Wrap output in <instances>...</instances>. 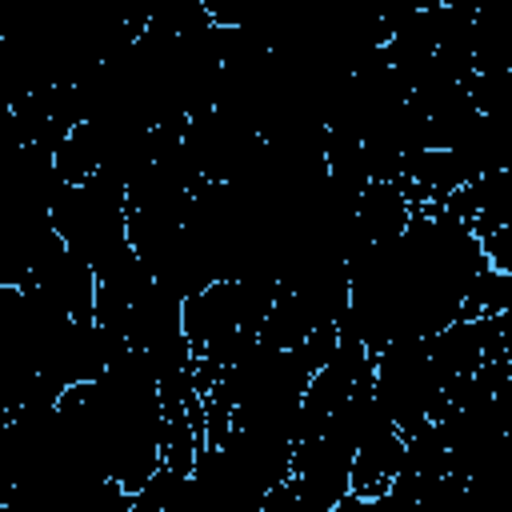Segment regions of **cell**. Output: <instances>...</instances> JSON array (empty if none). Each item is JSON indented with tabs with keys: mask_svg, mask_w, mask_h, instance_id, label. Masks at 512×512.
Instances as JSON below:
<instances>
[{
	"mask_svg": "<svg viewBox=\"0 0 512 512\" xmlns=\"http://www.w3.org/2000/svg\"><path fill=\"white\" fill-rule=\"evenodd\" d=\"M472 64H476V76L512 68V8H476Z\"/></svg>",
	"mask_w": 512,
	"mask_h": 512,
	"instance_id": "3",
	"label": "cell"
},
{
	"mask_svg": "<svg viewBox=\"0 0 512 512\" xmlns=\"http://www.w3.org/2000/svg\"><path fill=\"white\" fill-rule=\"evenodd\" d=\"M372 392L404 436L448 412V384L432 364L428 340H396L376 352Z\"/></svg>",
	"mask_w": 512,
	"mask_h": 512,
	"instance_id": "1",
	"label": "cell"
},
{
	"mask_svg": "<svg viewBox=\"0 0 512 512\" xmlns=\"http://www.w3.org/2000/svg\"><path fill=\"white\" fill-rule=\"evenodd\" d=\"M404 448H408V436L396 424L384 428L380 436H372L352 460V492L364 500L384 496L404 468Z\"/></svg>",
	"mask_w": 512,
	"mask_h": 512,
	"instance_id": "2",
	"label": "cell"
}]
</instances>
